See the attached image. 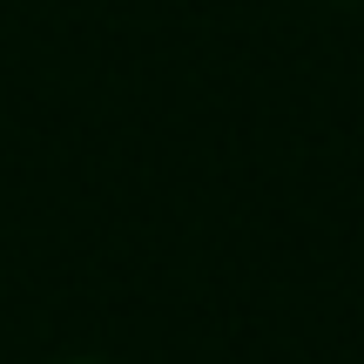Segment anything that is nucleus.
<instances>
[{
  "label": "nucleus",
  "mask_w": 364,
  "mask_h": 364,
  "mask_svg": "<svg viewBox=\"0 0 364 364\" xmlns=\"http://www.w3.org/2000/svg\"><path fill=\"white\" fill-rule=\"evenodd\" d=\"M75 364H95V358H75Z\"/></svg>",
  "instance_id": "1"
}]
</instances>
